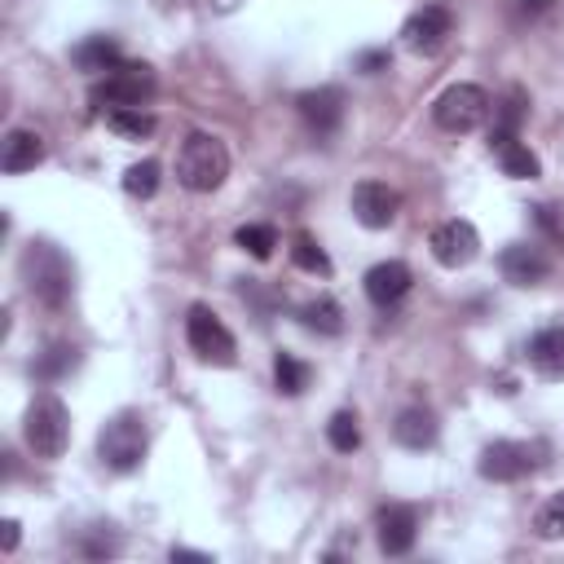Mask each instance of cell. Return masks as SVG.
Wrapping results in <instances>:
<instances>
[{"mask_svg":"<svg viewBox=\"0 0 564 564\" xmlns=\"http://www.w3.org/2000/svg\"><path fill=\"white\" fill-rule=\"evenodd\" d=\"M538 538H546V542H555V538H564V489L560 494H551L542 507H538Z\"/></svg>","mask_w":564,"mask_h":564,"instance_id":"cell-28","label":"cell"},{"mask_svg":"<svg viewBox=\"0 0 564 564\" xmlns=\"http://www.w3.org/2000/svg\"><path fill=\"white\" fill-rule=\"evenodd\" d=\"M229 176V150L220 137L212 132H189L176 150V181L189 189V194H212L220 189Z\"/></svg>","mask_w":564,"mask_h":564,"instance_id":"cell-2","label":"cell"},{"mask_svg":"<svg viewBox=\"0 0 564 564\" xmlns=\"http://www.w3.org/2000/svg\"><path fill=\"white\" fill-rule=\"evenodd\" d=\"M410 282H414V273H410V264H401V260H379V264H370L366 278H361L370 304H379V308H392V304L410 291Z\"/></svg>","mask_w":564,"mask_h":564,"instance_id":"cell-15","label":"cell"},{"mask_svg":"<svg viewBox=\"0 0 564 564\" xmlns=\"http://www.w3.org/2000/svg\"><path fill=\"white\" fill-rule=\"evenodd\" d=\"M185 344L198 352V361L207 366H234L238 361V344L229 335V326L207 308V304H194L185 313Z\"/></svg>","mask_w":564,"mask_h":564,"instance_id":"cell-8","label":"cell"},{"mask_svg":"<svg viewBox=\"0 0 564 564\" xmlns=\"http://www.w3.org/2000/svg\"><path fill=\"white\" fill-rule=\"evenodd\" d=\"M546 463V445L542 441H494L480 449V476L485 480H524Z\"/></svg>","mask_w":564,"mask_h":564,"instance_id":"cell-7","label":"cell"},{"mask_svg":"<svg viewBox=\"0 0 564 564\" xmlns=\"http://www.w3.org/2000/svg\"><path fill=\"white\" fill-rule=\"evenodd\" d=\"M308 366L300 361V357H291V352H278L273 357V383H278V392H286V397H300L304 388H308Z\"/></svg>","mask_w":564,"mask_h":564,"instance_id":"cell-24","label":"cell"},{"mask_svg":"<svg viewBox=\"0 0 564 564\" xmlns=\"http://www.w3.org/2000/svg\"><path fill=\"white\" fill-rule=\"evenodd\" d=\"M291 260H295V269H304V273H317V278H330V256L313 242V234H295L291 238Z\"/></svg>","mask_w":564,"mask_h":564,"instance_id":"cell-23","label":"cell"},{"mask_svg":"<svg viewBox=\"0 0 564 564\" xmlns=\"http://www.w3.org/2000/svg\"><path fill=\"white\" fill-rule=\"evenodd\" d=\"M300 322H304L308 330H317V335H339V330H344V308H339L330 295H322V300H308V304L300 308Z\"/></svg>","mask_w":564,"mask_h":564,"instance_id":"cell-22","label":"cell"},{"mask_svg":"<svg viewBox=\"0 0 564 564\" xmlns=\"http://www.w3.org/2000/svg\"><path fill=\"white\" fill-rule=\"evenodd\" d=\"M22 432H26V445H31L35 458H62L66 445H70V414H66V405L53 392H40L26 405Z\"/></svg>","mask_w":564,"mask_h":564,"instance_id":"cell-4","label":"cell"},{"mask_svg":"<svg viewBox=\"0 0 564 564\" xmlns=\"http://www.w3.org/2000/svg\"><path fill=\"white\" fill-rule=\"evenodd\" d=\"M348 203H352V216L366 229H388L397 220V212H401V194L388 181H357Z\"/></svg>","mask_w":564,"mask_h":564,"instance_id":"cell-11","label":"cell"},{"mask_svg":"<svg viewBox=\"0 0 564 564\" xmlns=\"http://www.w3.org/2000/svg\"><path fill=\"white\" fill-rule=\"evenodd\" d=\"M106 128L128 141H145L154 132V115L145 106H115V110H106Z\"/></svg>","mask_w":564,"mask_h":564,"instance_id":"cell-21","label":"cell"},{"mask_svg":"<svg viewBox=\"0 0 564 564\" xmlns=\"http://www.w3.org/2000/svg\"><path fill=\"white\" fill-rule=\"evenodd\" d=\"M35 163H44V137L31 132V128H13V132L4 137L0 167H4L9 176H18V172H31Z\"/></svg>","mask_w":564,"mask_h":564,"instance_id":"cell-18","label":"cell"},{"mask_svg":"<svg viewBox=\"0 0 564 564\" xmlns=\"http://www.w3.org/2000/svg\"><path fill=\"white\" fill-rule=\"evenodd\" d=\"M295 110H300V119L308 123V132L330 137V132L344 123V88H335V84L308 88V93L295 97Z\"/></svg>","mask_w":564,"mask_h":564,"instance_id":"cell-12","label":"cell"},{"mask_svg":"<svg viewBox=\"0 0 564 564\" xmlns=\"http://www.w3.org/2000/svg\"><path fill=\"white\" fill-rule=\"evenodd\" d=\"M414 533H419V511L405 507V502H388L379 507L375 516V538H379V551L383 555H405L414 546Z\"/></svg>","mask_w":564,"mask_h":564,"instance_id":"cell-13","label":"cell"},{"mask_svg":"<svg viewBox=\"0 0 564 564\" xmlns=\"http://www.w3.org/2000/svg\"><path fill=\"white\" fill-rule=\"evenodd\" d=\"M427 247H432L436 264H445V269H463V264H471V260L480 256V234H476L471 220H458V216H454V220H441V225L432 229Z\"/></svg>","mask_w":564,"mask_h":564,"instance_id":"cell-10","label":"cell"},{"mask_svg":"<svg viewBox=\"0 0 564 564\" xmlns=\"http://www.w3.org/2000/svg\"><path fill=\"white\" fill-rule=\"evenodd\" d=\"M494 115H498V123H494L498 132H516V128H520V119H524V93H520V88H516V93H507V101H502Z\"/></svg>","mask_w":564,"mask_h":564,"instance_id":"cell-30","label":"cell"},{"mask_svg":"<svg viewBox=\"0 0 564 564\" xmlns=\"http://www.w3.org/2000/svg\"><path fill=\"white\" fill-rule=\"evenodd\" d=\"M234 4H238V0H216V9H234Z\"/></svg>","mask_w":564,"mask_h":564,"instance_id":"cell-36","label":"cell"},{"mask_svg":"<svg viewBox=\"0 0 564 564\" xmlns=\"http://www.w3.org/2000/svg\"><path fill=\"white\" fill-rule=\"evenodd\" d=\"M529 366L546 379H564V326H542L529 339Z\"/></svg>","mask_w":564,"mask_h":564,"instance_id":"cell-19","label":"cell"},{"mask_svg":"<svg viewBox=\"0 0 564 564\" xmlns=\"http://www.w3.org/2000/svg\"><path fill=\"white\" fill-rule=\"evenodd\" d=\"M18 269H22V282H26V291H31V300H40V304H48V308H62L66 300H70V286H75V269H70V260L53 247V242H26L22 247V260H18Z\"/></svg>","mask_w":564,"mask_h":564,"instance_id":"cell-1","label":"cell"},{"mask_svg":"<svg viewBox=\"0 0 564 564\" xmlns=\"http://www.w3.org/2000/svg\"><path fill=\"white\" fill-rule=\"evenodd\" d=\"M498 269H502V278H507L511 286H538V282L551 273V260H546V251L533 247V242H511V247L498 256Z\"/></svg>","mask_w":564,"mask_h":564,"instance_id":"cell-14","label":"cell"},{"mask_svg":"<svg viewBox=\"0 0 564 564\" xmlns=\"http://www.w3.org/2000/svg\"><path fill=\"white\" fill-rule=\"evenodd\" d=\"M489 110H494V101H489V93H485L480 84H449V88L432 101L436 128H441V132H454V137L476 132V128L489 119Z\"/></svg>","mask_w":564,"mask_h":564,"instance_id":"cell-5","label":"cell"},{"mask_svg":"<svg viewBox=\"0 0 564 564\" xmlns=\"http://www.w3.org/2000/svg\"><path fill=\"white\" fill-rule=\"evenodd\" d=\"M489 150L498 154V163H502V172L507 176H516V181H538L542 176V163H538V154L516 137V132H489Z\"/></svg>","mask_w":564,"mask_h":564,"instance_id":"cell-16","label":"cell"},{"mask_svg":"<svg viewBox=\"0 0 564 564\" xmlns=\"http://www.w3.org/2000/svg\"><path fill=\"white\" fill-rule=\"evenodd\" d=\"M392 436H397V445H405V449H432L436 436H441V427H436V414H432L427 405H405V410L397 414V423H392Z\"/></svg>","mask_w":564,"mask_h":564,"instance_id":"cell-17","label":"cell"},{"mask_svg":"<svg viewBox=\"0 0 564 564\" xmlns=\"http://www.w3.org/2000/svg\"><path fill=\"white\" fill-rule=\"evenodd\" d=\"M75 366V348H66V344H57V348H48L31 370L40 375V379H57V375H66Z\"/></svg>","mask_w":564,"mask_h":564,"instance_id":"cell-29","label":"cell"},{"mask_svg":"<svg viewBox=\"0 0 564 564\" xmlns=\"http://www.w3.org/2000/svg\"><path fill=\"white\" fill-rule=\"evenodd\" d=\"M70 62L79 66V70H93V75H106V70H115L123 57H119V40L115 35H88V40H79L75 48H70Z\"/></svg>","mask_w":564,"mask_h":564,"instance_id":"cell-20","label":"cell"},{"mask_svg":"<svg viewBox=\"0 0 564 564\" xmlns=\"http://www.w3.org/2000/svg\"><path fill=\"white\" fill-rule=\"evenodd\" d=\"M388 48H366V53H357V70H366V75H379V70H388Z\"/></svg>","mask_w":564,"mask_h":564,"instance_id":"cell-32","label":"cell"},{"mask_svg":"<svg viewBox=\"0 0 564 564\" xmlns=\"http://www.w3.org/2000/svg\"><path fill=\"white\" fill-rule=\"evenodd\" d=\"M150 449V427L141 410H115L97 432V458L110 471H137Z\"/></svg>","mask_w":564,"mask_h":564,"instance_id":"cell-3","label":"cell"},{"mask_svg":"<svg viewBox=\"0 0 564 564\" xmlns=\"http://www.w3.org/2000/svg\"><path fill=\"white\" fill-rule=\"evenodd\" d=\"M93 106L97 110H115V106H145L154 97V70L145 62H119L115 70H106L97 84H93Z\"/></svg>","mask_w":564,"mask_h":564,"instance_id":"cell-6","label":"cell"},{"mask_svg":"<svg viewBox=\"0 0 564 564\" xmlns=\"http://www.w3.org/2000/svg\"><path fill=\"white\" fill-rule=\"evenodd\" d=\"M234 242H238L251 260H269L273 247H278V234H273V225H242V229L234 234Z\"/></svg>","mask_w":564,"mask_h":564,"instance_id":"cell-26","label":"cell"},{"mask_svg":"<svg viewBox=\"0 0 564 564\" xmlns=\"http://www.w3.org/2000/svg\"><path fill=\"white\" fill-rule=\"evenodd\" d=\"M172 560H198V564H207L212 555H203V551H185V546H172Z\"/></svg>","mask_w":564,"mask_h":564,"instance_id":"cell-35","label":"cell"},{"mask_svg":"<svg viewBox=\"0 0 564 564\" xmlns=\"http://www.w3.org/2000/svg\"><path fill=\"white\" fill-rule=\"evenodd\" d=\"M119 551V533H110V524H93V538L84 542V555H115Z\"/></svg>","mask_w":564,"mask_h":564,"instance_id":"cell-31","label":"cell"},{"mask_svg":"<svg viewBox=\"0 0 564 564\" xmlns=\"http://www.w3.org/2000/svg\"><path fill=\"white\" fill-rule=\"evenodd\" d=\"M4 551H18V520H4V538H0Z\"/></svg>","mask_w":564,"mask_h":564,"instance_id":"cell-34","label":"cell"},{"mask_svg":"<svg viewBox=\"0 0 564 564\" xmlns=\"http://www.w3.org/2000/svg\"><path fill=\"white\" fill-rule=\"evenodd\" d=\"M123 189H128L132 198H150V194L159 189V163H154V159L132 163V167L123 172Z\"/></svg>","mask_w":564,"mask_h":564,"instance_id":"cell-27","label":"cell"},{"mask_svg":"<svg viewBox=\"0 0 564 564\" xmlns=\"http://www.w3.org/2000/svg\"><path fill=\"white\" fill-rule=\"evenodd\" d=\"M533 212H538V225H542L551 238H560V225H555V216H551L555 207H533Z\"/></svg>","mask_w":564,"mask_h":564,"instance_id":"cell-33","label":"cell"},{"mask_svg":"<svg viewBox=\"0 0 564 564\" xmlns=\"http://www.w3.org/2000/svg\"><path fill=\"white\" fill-rule=\"evenodd\" d=\"M449 35H454V18H449L445 4H423V9H414V13L405 18V26H401L405 48H410V53H423V57L441 53V48L449 44Z\"/></svg>","mask_w":564,"mask_h":564,"instance_id":"cell-9","label":"cell"},{"mask_svg":"<svg viewBox=\"0 0 564 564\" xmlns=\"http://www.w3.org/2000/svg\"><path fill=\"white\" fill-rule=\"evenodd\" d=\"M326 441L339 449V454H352L361 445V427H357V414L352 410H335L330 423H326Z\"/></svg>","mask_w":564,"mask_h":564,"instance_id":"cell-25","label":"cell"}]
</instances>
